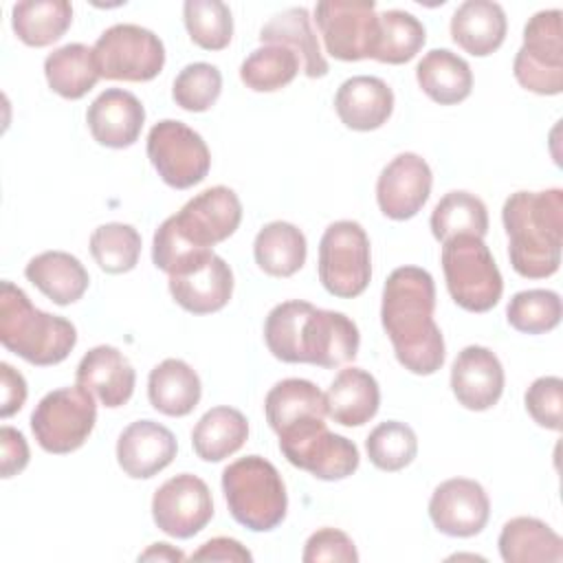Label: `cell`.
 <instances>
[{
	"mask_svg": "<svg viewBox=\"0 0 563 563\" xmlns=\"http://www.w3.org/2000/svg\"><path fill=\"white\" fill-rule=\"evenodd\" d=\"M435 284L420 266H398L383 286L380 321L398 363L418 376L435 374L444 363V339L433 321Z\"/></svg>",
	"mask_w": 563,
	"mask_h": 563,
	"instance_id": "6da1fadb",
	"label": "cell"
},
{
	"mask_svg": "<svg viewBox=\"0 0 563 563\" xmlns=\"http://www.w3.org/2000/svg\"><path fill=\"white\" fill-rule=\"evenodd\" d=\"M501 222L508 257L517 275L543 279L559 271L563 246V189L515 191L506 198Z\"/></svg>",
	"mask_w": 563,
	"mask_h": 563,
	"instance_id": "7a4b0ae2",
	"label": "cell"
},
{
	"mask_svg": "<svg viewBox=\"0 0 563 563\" xmlns=\"http://www.w3.org/2000/svg\"><path fill=\"white\" fill-rule=\"evenodd\" d=\"M0 341L31 365L48 367L62 363L77 345L75 325L31 303L13 282L0 284Z\"/></svg>",
	"mask_w": 563,
	"mask_h": 563,
	"instance_id": "3957f363",
	"label": "cell"
},
{
	"mask_svg": "<svg viewBox=\"0 0 563 563\" xmlns=\"http://www.w3.org/2000/svg\"><path fill=\"white\" fill-rule=\"evenodd\" d=\"M222 493L231 517L253 530H275L288 510V495L279 471L262 455H246L222 471Z\"/></svg>",
	"mask_w": 563,
	"mask_h": 563,
	"instance_id": "277c9868",
	"label": "cell"
},
{
	"mask_svg": "<svg viewBox=\"0 0 563 563\" xmlns=\"http://www.w3.org/2000/svg\"><path fill=\"white\" fill-rule=\"evenodd\" d=\"M442 271L451 299L468 312H488L504 292L501 273L477 235H455L442 244Z\"/></svg>",
	"mask_w": 563,
	"mask_h": 563,
	"instance_id": "5b68a950",
	"label": "cell"
},
{
	"mask_svg": "<svg viewBox=\"0 0 563 563\" xmlns=\"http://www.w3.org/2000/svg\"><path fill=\"white\" fill-rule=\"evenodd\" d=\"M277 438L284 457L317 479H345L358 468L361 455L356 444L328 431L323 418H303L279 431Z\"/></svg>",
	"mask_w": 563,
	"mask_h": 563,
	"instance_id": "8992f818",
	"label": "cell"
},
{
	"mask_svg": "<svg viewBox=\"0 0 563 563\" xmlns=\"http://www.w3.org/2000/svg\"><path fill=\"white\" fill-rule=\"evenodd\" d=\"M97 422L95 396L81 385L48 391L31 413V431L46 453L77 451Z\"/></svg>",
	"mask_w": 563,
	"mask_h": 563,
	"instance_id": "52a82bcc",
	"label": "cell"
},
{
	"mask_svg": "<svg viewBox=\"0 0 563 563\" xmlns=\"http://www.w3.org/2000/svg\"><path fill=\"white\" fill-rule=\"evenodd\" d=\"M319 282L341 299L358 297L372 277V253L365 229L354 220L328 224L319 242Z\"/></svg>",
	"mask_w": 563,
	"mask_h": 563,
	"instance_id": "ba28073f",
	"label": "cell"
},
{
	"mask_svg": "<svg viewBox=\"0 0 563 563\" xmlns=\"http://www.w3.org/2000/svg\"><path fill=\"white\" fill-rule=\"evenodd\" d=\"M563 13L537 11L523 26V44L515 55L512 73L521 88L537 95L563 90Z\"/></svg>",
	"mask_w": 563,
	"mask_h": 563,
	"instance_id": "9c48e42d",
	"label": "cell"
},
{
	"mask_svg": "<svg viewBox=\"0 0 563 563\" xmlns=\"http://www.w3.org/2000/svg\"><path fill=\"white\" fill-rule=\"evenodd\" d=\"M99 77L114 81H150L165 66V46L156 33L139 24H114L92 46Z\"/></svg>",
	"mask_w": 563,
	"mask_h": 563,
	"instance_id": "30bf717a",
	"label": "cell"
},
{
	"mask_svg": "<svg viewBox=\"0 0 563 563\" xmlns=\"http://www.w3.org/2000/svg\"><path fill=\"white\" fill-rule=\"evenodd\" d=\"M147 158L165 185L189 189L205 180L211 154L205 139L187 123L163 119L147 134Z\"/></svg>",
	"mask_w": 563,
	"mask_h": 563,
	"instance_id": "8fae6325",
	"label": "cell"
},
{
	"mask_svg": "<svg viewBox=\"0 0 563 563\" xmlns=\"http://www.w3.org/2000/svg\"><path fill=\"white\" fill-rule=\"evenodd\" d=\"M317 29L323 37L325 53L341 62L374 59L378 42L376 4L352 0H323L314 7Z\"/></svg>",
	"mask_w": 563,
	"mask_h": 563,
	"instance_id": "7c38bea8",
	"label": "cell"
},
{
	"mask_svg": "<svg viewBox=\"0 0 563 563\" xmlns=\"http://www.w3.org/2000/svg\"><path fill=\"white\" fill-rule=\"evenodd\" d=\"M213 517L209 486L191 473L169 477L152 497V519L158 530L176 539L198 534Z\"/></svg>",
	"mask_w": 563,
	"mask_h": 563,
	"instance_id": "4fadbf2b",
	"label": "cell"
},
{
	"mask_svg": "<svg viewBox=\"0 0 563 563\" xmlns=\"http://www.w3.org/2000/svg\"><path fill=\"white\" fill-rule=\"evenodd\" d=\"M172 218L185 240L200 249H213L240 227L242 202L233 189L216 185L187 200Z\"/></svg>",
	"mask_w": 563,
	"mask_h": 563,
	"instance_id": "5bb4252c",
	"label": "cell"
},
{
	"mask_svg": "<svg viewBox=\"0 0 563 563\" xmlns=\"http://www.w3.org/2000/svg\"><path fill=\"white\" fill-rule=\"evenodd\" d=\"M429 517L435 530L446 537H475L488 523L490 499L479 482L453 477L431 493Z\"/></svg>",
	"mask_w": 563,
	"mask_h": 563,
	"instance_id": "9a60e30c",
	"label": "cell"
},
{
	"mask_svg": "<svg viewBox=\"0 0 563 563\" xmlns=\"http://www.w3.org/2000/svg\"><path fill=\"white\" fill-rule=\"evenodd\" d=\"M433 174L429 163L413 152L394 156L376 180V202L391 220L413 218L429 200Z\"/></svg>",
	"mask_w": 563,
	"mask_h": 563,
	"instance_id": "2e32d148",
	"label": "cell"
},
{
	"mask_svg": "<svg viewBox=\"0 0 563 563\" xmlns=\"http://www.w3.org/2000/svg\"><path fill=\"white\" fill-rule=\"evenodd\" d=\"M358 343V328L347 314L336 310L312 308L301 325V363H310L325 369L341 367L354 361Z\"/></svg>",
	"mask_w": 563,
	"mask_h": 563,
	"instance_id": "e0dca14e",
	"label": "cell"
},
{
	"mask_svg": "<svg viewBox=\"0 0 563 563\" xmlns=\"http://www.w3.org/2000/svg\"><path fill=\"white\" fill-rule=\"evenodd\" d=\"M451 389L462 407L471 411L490 409L504 394L501 361L484 345H466L453 361Z\"/></svg>",
	"mask_w": 563,
	"mask_h": 563,
	"instance_id": "ac0fdd59",
	"label": "cell"
},
{
	"mask_svg": "<svg viewBox=\"0 0 563 563\" xmlns=\"http://www.w3.org/2000/svg\"><path fill=\"white\" fill-rule=\"evenodd\" d=\"M178 451L174 433L154 422L136 420L128 424L117 440V462L132 479H150L167 468Z\"/></svg>",
	"mask_w": 563,
	"mask_h": 563,
	"instance_id": "d6986e66",
	"label": "cell"
},
{
	"mask_svg": "<svg viewBox=\"0 0 563 563\" xmlns=\"http://www.w3.org/2000/svg\"><path fill=\"white\" fill-rule=\"evenodd\" d=\"M174 301L191 314H211L222 310L233 295V271L216 253L180 275L169 277Z\"/></svg>",
	"mask_w": 563,
	"mask_h": 563,
	"instance_id": "ffe728a7",
	"label": "cell"
},
{
	"mask_svg": "<svg viewBox=\"0 0 563 563\" xmlns=\"http://www.w3.org/2000/svg\"><path fill=\"white\" fill-rule=\"evenodd\" d=\"M86 123L99 145L123 150L139 141L145 123V108L132 92L108 88L88 106Z\"/></svg>",
	"mask_w": 563,
	"mask_h": 563,
	"instance_id": "44dd1931",
	"label": "cell"
},
{
	"mask_svg": "<svg viewBox=\"0 0 563 563\" xmlns=\"http://www.w3.org/2000/svg\"><path fill=\"white\" fill-rule=\"evenodd\" d=\"M75 380L103 407L117 409L132 398L136 372L123 352L112 345H97L81 356Z\"/></svg>",
	"mask_w": 563,
	"mask_h": 563,
	"instance_id": "7402d4cb",
	"label": "cell"
},
{
	"mask_svg": "<svg viewBox=\"0 0 563 563\" xmlns=\"http://www.w3.org/2000/svg\"><path fill=\"white\" fill-rule=\"evenodd\" d=\"M334 110L341 123L350 130H378L391 117L394 92L380 77L356 75L339 86L334 95Z\"/></svg>",
	"mask_w": 563,
	"mask_h": 563,
	"instance_id": "603a6c76",
	"label": "cell"
},
{
	"mask_svg": "<svg viewBox=\"0 0 563 563\" xmlns=\"http://www.w3.org/2000/svg\"><path fill=\"white\" fill-rule=\"evenodd\" d=\"M506 31V13L501 4L493 0H466L451 18L453 42L475 57L495 53L504 44Z\"/></svg>",
	"mask_w": 563,
	"mask_h": 563,
	"instance_id": "cb8c5ba5",
	"label": "cell"
},
{
	"mask_svg": "<svg viewBox=\"0 0 563 563\" xmlns=\"http://www.w3.org/2000/svg\"><path fill=\"white\" fill-rule=\"evenodd\" d=\"M380 405L376 378L361 367L341 369L325 391L328 416L343 427H361L369 422Z\"/></svg>",
	"mask_w": 563,
	"mask_h": 563,
	"instance_id": "d4e9b609",
	"label": "cell"
},
{
	"mask_svg": "<svg viewBox=\"0 0 563 563\" xmlns=\"http://www.w3.org/2000/svg\"><path fill=\"white\" fill-rule=\"evenodd\" d=\"M26 279L57 306L75 303L88 290L90 277L84 264L66 251H44L29 260Z\"/></svg>",
	"mask_w": 563,
	"mask_h": 563,
	"instance_id": "484cf974",
	"label": "cell"
},
{
	"mask_svg": "<svg viewBox=\"0 0 563 563\" xmlns=\"http://www.w3.org/2000/svg\"><path fill=\"white\" fill-rule=\"evenodd\" d=\"M202 385L196 369L180 358L161 361L147 378L150 405L172 418H183L200 402Z\"/></svg>",
	"mask_w": 563,
	"mask_h": 563,
	"instance_id": "4316f807",
	"label": "cell"
},
{
	"mask_svg": "<svg viewBox=\"0 0 563 563\" xmlns=\"http://www.w3.org/2000/svg\"><path fill=\"white\" fill-rule=\"evenodd\" d=\"M416 79L422 92L440 106H455L473 90L471 66L449 48L424 53L416 66Z\"/></svg>",
	"mask_w": 563,
	"mask_h": 563,
	"instance_id": "83f0119b",
	"label": "cell"
},
{
	"mask_svg": "<svg viewBox=\"0 0 563 563\" xmlns=\"http://www.w3.org/2000/svg\"><path fill=\"white\" fill-rule=\"evenodd\" d=\"M499 554L506 563H559L563 561L561 537L541 519L515 517L499 532Z\"/></svg>",
	"mask_w": 563,
	"mask_h": 563,
	"instance_id": "f1b7e54d",
	"label": "cell"
},
{
	"mask_svg": "<svg viewBox=\"0 0 563 563\" xmlns=\"http://www.w3.org/2000/svg\"><path fill=\"white\" fill-rule=\"evenodd\" d=\"M262 44H279L301 55L303 73L310 79L328 75V62L321 53L317 35L310 26V13L303 7H290L273 15L260 31Z\"/></svg>",
	"mask_w": 563,
	"mask_h": 563,
	"instance_id": "f546056e",
	"label": "cell"
},
{
	"mask_svg": "<svg viewBox=\"0 0 563 563\" xmlns=\"http://www.w3.org/2000/svg\"><path fill=\"white\" fill-rule=\"evenodd\" d=\"M306 235L290 222L264 224L253 242L255 264L271 277H290L306 264Z\"/></svg>",
	"mask_w": 563,
	"mask_h": 563,
	"instance_id": "4dcf8cb0",
	"label": "cell"
},
{
	"mask_svg": "<svg viewBox=\"0 0 563 563\" xmlns=\"http://www.w3.org/2000/svg\"><path fill=\"white\" fill-rule=\"evenodd\" d=\"M264 413L271 429L279 433L303 418H325V394L306 378H284L268 389Z\"/></svg>",
	"mask_w": 563,
	"mask_h": 563,
	"instance_id": "1f68e13d",
	"label": "cell"
},
{
	"mask_svg": "<svg viewBox=\"0 0 563 563\" xmlns=\"http://www.w3.org/2000/svg\"><path fill=\"white\" fill-rule=\"evenodd\" d=\"M249 438V422L233 407H213L196 422L191 446L205 462H222L238 453Z\"/></svg>",
	"mask_w": 563,
	"mask_h": 563,
	"instance_id": "d6a6232c",
	"label": "cell"
},
{
	"mask_svg": "<svg viewBox=\"0 0 563 563\" xmlns=\"http://www.w3.org/2000/svg\"><path fill=\"white\" fill-rule=\"evenodd\" d=\"M73 22V7L66 0H22L11 9V26L26 46L57 42Z\"/></svg>",
	"mask_w": 563,
	"mask_h": 563,
	"instance_id": "836d02e7",
	"label": "cell"
},
{
	"mask_svg": "<svg viewBox=\"0 0 563 563\" xmlns=\"http://www.w3.org/2000/svg\"><path fill=\"white\" fill-rule=\"evenodd\" d=\"M44 75L53 92L64 99H81L101 79L92 48L73 42L55 48L44 59Z\"/></svg>",
	"mask_w": 563,
	"mask_h": 563,
	"instance_id": "e575fe53",
	"label": "cell"
},
{
	"mask_svg": "<svg viewBox=\"0 0 563 563\" xmlns=\"http://www.w3.org/2000/svg\"><path fill=\"white\" fill-rule=\"evenodd\" d=\"M431 233L438 242H446L455 235L484 238L488 231V211L482 198L471 191H449L431 211Z\"/></svg>",
	"mask_w": 563,
	"mask_h": 563,
	"instance_id": "d590c367",
	"label": "cell"
},
{
	"mask_svg": "<svg viewBox=\"0 0 563 563\" xmlns=\"http://www.w3.org/2000/svg\"><path fill=\"white\" fill-rule=\"evenodd\" d=\"M299 73V55L279 44H262L240 66V79L255 92H275Z\"/></svg>",
	"mask_w": 563,
	"mask_h": 563,
	"instance_id": "8d00e7d4",
	"label": "cell"
},
{
	"mask_svg": "<svg viewBox=\"0 0 563 563\" xmlns=\"http://www.w3.org/2000/svg\"><path fill=\"white\" fill-rule=\"evenodd\" d=\"M427 31L422 22L400 9H389L378 15V42L374 59L383 64H405L424 46Z\"/></svg>",
	"mask_w": 563,
	"mask_h": 563,
	"instance_id": "74e56055",
	"label": "cell"
},
{
	"mask_svg": "<svg viewBox=\"0 0 563 563\" xmlns=\"http://www.w3.org/2000/svg\"><path fill=\"white\" fill-rule=\"evenodd\" d=\"M141 235L132 224L106 222L90 235V253L97 266L110 275L128 273L141 257Z\"/></svg>",
	"mask_w": 563,
	"mask_h": 563,
	"instance_id": "f35d334b",
	"label": "cell"
},
{
	"mask_svg": "<svg viewBox=\"0 0 563 563\" xmlns=\"http://www.w3.org/2000/svg\"><path fill=\"white\" fill-rule=\"evenodd\" d=\"M365 451L376 468L396 473L413 462L418 453V438L409 424L400 420H387L369 431Z\"/></svg>",
	"mask_w": 563,
	"mask_h": 563,
	"instance_id": "ab89813d",
	"label": "cell"
},
{
	"mask_svg": "<svg viewBox=\"0 0 563 563\" xmlns=\"http://www.w3.org/2000/svg\"><path fill=\"white\" fill-rule=\"evenodd\" d=\"M561 312L563 306L559 292L545 288L519 290L506 306L508 323L523 334H543L554 330L561 321Z\"/></svg>",
	"mask_w": 563,
	"mask_h": 563,
	"instance_id": "60d3db41",
	"label": "cell"
},
{
	"mask_svg": "<svg viewBox=\"0 0 563 563\" xmlns=\"http://www.w3.org/2000/svg\"><path fill=\"white\" fill-rule=\"evenodd\" d=\"M183 20L191 42L205 51H222L233 37L231 9L220 0H187Z\"/></svg>",
	"mask_w": 563,
	"mask_h": 563,
	"instance_id": "b9f144b4",
	"label": "cell"
},
{
	"mask_svg": "<svg viewBox=\"0 0 563 563\" xmlns=\"http://www.w3.org/2000/svg\"><path fill=\"white\" fill-rule=\"evenodd\" d=\"M314 306L308 301L290 299L277 303L264 321V341L268 352L284 363H301L299 336L308 312Z\"/></svg>",
	"mask_w": 563,
	"mask_h": 563,
	"instance_id": "7bdbcfd3",
	"label": "cell"
},
{
	"mask_svg": "<svg viewBox=\"0 0 563 563\" xmlns=\"http://www.w3.org/2000/svg\"><path fill=\"white\" fill-rule=\"evenodd\" d=\"M222 75L213 64H187L174 79L172 97L187 112H207L220 97Z\"/></svg>",
	"mask_w": 563,
	"mask_h": 563,
	"instance_id": "ee69618b",
	"label": "cell"
},
{
	"mask_svg": "<svg viewBox=\"0 0 563 563\" xmlns=\"http://www.w3.org/2000/svg\"><path fill=\"white\" fill-rule=\"evenodd\" d=\"M209 253H213V251L200 249V246L191 244L189 240H185L172 216L167 220H163L161 227L154 231L152 262L158 271L167 273L169 277L189 271L191 266L202 262Z\"/></svg>",
	"mask_w": 563,
	"mask_h": 563,
	"instance_id": "f6af8a7d",
	"label": "cell"
},
{
	"mask_svg": "<svg viewBox=\"0 0 563 563\" xmlns=\"http://www.w3.org/2000/svg\"><path fill=\"white\" fill-rule=\"evenodd\" d=\"M530 418L545 429L559 431L563 422V380L559 376H541L532 380L523 396Z\"/></svg>",
	"mask_w": 563,
	"mask_h": 563,
	"instance_id": "bcb514c9",
	"label": "cell"
},
{
	"mask_svg": "<svg viewBox=\"0 0 563 563\" xmlns=\"http://www.w3.org/2000/svg\"><path fill=\"white\" fill-rule=\"evenodd\" d=\"M303 563H356L358 552L354 541L336 528H321L312 532L303 545Z\"/></svg>",
	"mask_w": 563,
	"mask_h": 563,
	"instance_id": "7dc6e473",
	"label": "cell"
},
{
	"mask_svg": "<svg viewBox=\"0 0 563 563\" xmlns=\"http://www.w3.org/2000/svg\"><path fill=\"white\" fill-rule=\"evenodd\" d=\"M29 464V444L13 427L0 429V475L4 479L22 473Z\"/></svg>",
	"mask_w": 563,
	"mask_h": 563,
	"instance_id": "c3c4849f",
	"label": "cell"
},
{
	"mask_svg": "<svg viewBox=\"0 0 563 563\" xmlns=\"http://www.w3.org/2000/svg\"><path fill=\"white\" fill-rule=\"evenodd\" d=\"M191 561H251L253 554L238 541L231 537H213L209 541H205L191 556Z\"/></svg>",
	"mask_w": 563,
	"mask_h": 563,
	"instance_id": "681fc988",
	"label": "cell"
},
{
	"mask_svg": "<svg viewBox=\"0 0 563 563\" xmlns=\"http://www.w3.org/2000/svg\"><path fill=\"white\" fill-rule=\"evenodd\" d=\"M0 385H2V402L0 416L9 418L22 409L26 400V380L24 376L13 369L9 363H0Z\"/></svg>",
	"mask_w": 563,
	"mask_h": 563,
	"instance_id": "f907efd6",
	"label": "cell"
},
{
	"mask_svg": "<svg viewBox=\"0 0 563 563\" xmlns=\"http://www.w3.org/2000/svg\"><path fill=\"white\" fill-rule=\"evenodd\" d=\"M185 552L169 545V543H152L145 552L139 554V561H167V563H180L185 561Z\"/></svg>",
	"mask_w": 563,
	"mask_h": 563,
	"instance_id": "816d5d0a",
	"label": "cell"
}]
</instances>
